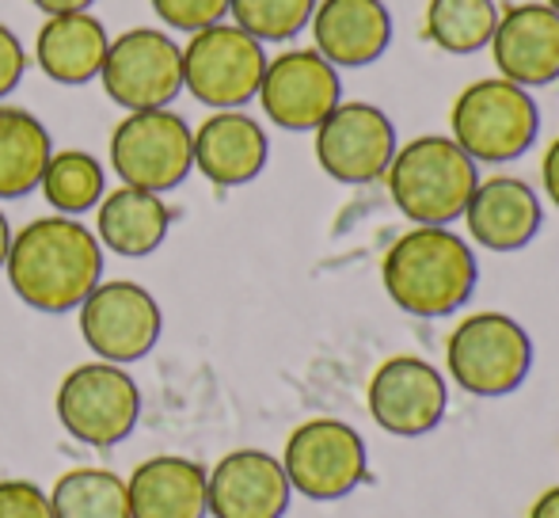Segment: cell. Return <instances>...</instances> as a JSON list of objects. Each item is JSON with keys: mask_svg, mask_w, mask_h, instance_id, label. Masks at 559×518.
Segmentation results:
<instances>
[{"mask_svg": "<svg viewBox=\"0 0 559 518\" xmlns=\"http://www.w3.org/2000/svg\"><path fill=\"white\" fill-rule=\"evenodd\" d=\"M4 274L15 297L38 313H69L104 279V245L84 222L66 214L35 217L12 233Z\"/></svg>", "mask_w": 559, "mask_h": 518, "instance_id": "obj_1", "label": "cell"}, {"mask_svg": "<svg viewBox=\"0 0 559 518\" xmlns=\"http://www.w3.org/2000/svg\"><path fill=\"white\" fill-rule=\"evenodd\" d=\"M384 294L419 320H442L472 302L479 286L476 248L449 225H412L381 259Z\"/></svg>", "mask_w": 559, "mask_h": 518, "instance_id": "obj_2", "label": "cell"}, {"mask_svg": "<svg viewBox=\"0 0 559 518\" xmlns=\"http://www.w3.org/2000/svg\"><path fill=\"white\" fill-rule=\"evenodd\" d=\"M384 184L412 225H453L479 184V164L449 133H423L396 149Z\"/></svg>", "mask_w": 559, "mask_h": 518, "instance_id": "obj_3", "label": "cell"}, {"mask_svg": "<svg viewBox=\"0 0 559 518\" xmlns=\"http://www.w3.org/2000/svg\"><path fill=\"white\" fill-rule=\"evenodd\" d=\"M537 96L507 76H479L464 84L449 111V138L476 164H510L537 145Z\"/></svg>", "mask_w": 559, "mask_h": 518, "instance_id": "obj_4", "label": "cell"}, {"mask_svg": "<svg viewBox=\"0 0 559 518\" xmlns=\"http://www.w3.org/2000/svg\"><path fill=\"white\" fill-rule=\"evenodd\" d=\"M533 340L522 320L507 313H472L449 332L445 343V370L456 389L472 397H510L525 386L533 370Z\"/></svg>", "mask_w": 559, "mask_h": 518, "instance_id": "obj_5", "label": "cell"}, {"mask_svg": "<svg viewBox=\"0 0 559 518\" xmlns=\"http://www.w3.org/2000/svg\"><path fill=\"white\" fill-rule=\"evenodd\" d=\"M263 69L266 46L233 20L210 23L183 43V92L214 111H243L259 96Z\"/></svg>", "mask_w": 559, "mask_h": 518, "instance_id": "obj_6", "label": "cell"}, {"mask_svg": "<svg viewBox=\"0 0 559 518\" xmlns=\"http://www.w3.org/2000/svg\"><path fill=\"white\" fill-rule=\"evenodd\" d=\"M99 84L122 111H160L183 96V43L160 27H130L107 46Z\"/></svg>", "mask_w": 559, "mask_h": 518, "instance_id": "obj_7", "label": "cell"}, {"mask_svg": "<svg viewBox=\"0 0 559 518\" xmlns=\"http://www.w3.org/2000/svg\"><path fill=\"white\" fill-rule=\"evenodd\" d=\"M111 168L126 187L164 195L194 168V130L171 107L126 111L111 133Z\"/></svg>", "mask_w": 559, "mask_h": 518, "instance_id": "obj_8", "label": "cell"}, {"mask_svg": "<svg viewBox=\"0 0 559 518\" xmlns=\"http://www.w3.org/2000/svg\"><path fill=\"white\" fill-rule=\"evenodd\" d=\"M58 420L76 443L84 446H115L138 427L141 415V392L138 381L126 374V366L115 363H84L69 370L53 397Z\"/></svg>", "mask_w": 559, "mask_h": 518, "instance_id": "obj_9", "label": "cell"}, {"mask_svg": "<svg viewBox=\"0 0 559 518\" xmlns=\"http://www.w3.org/2000/svg\"><path fill=\"white\" fill-rule=\"evenodd\" d=\"M282 469L289 488L317 504L346 499L369 473L366 438L343 420H309L286 438Z\"/></svg>", "mask_w": 559, "mask_h": 518, "instance_id": "obj_10", "label": "cell"}, {"mask_svg": "<svg viewBox=\"0 0 559 518\" xmlns=\"http://www.w3.org/2000/svg\"><path fill=\"white\" fill-rule=\"evenodd\" d=\"M255 99L278 130L312 133L343 104V73L312 46H294L266 58Z\"/></svg>", "mask_w": 559, "mask_h": 518, "instance_id": "obj_11", "label": "cell"}, {"mask_svg": "<svg viewBox=\"0 0 559 518\" xmlns=\"http://www.w3.org/2000/svg\"><path fill=\"white\" fill-rule=\"evenodd\" d=\"M317 164L335 184L366 187L384 179L392 156L400 149L396 122L366 99H343L317 130Z\"/></svg>", "mask_w": 559, "mask_h": 518, "instance_id": "obj_12", "label": "cell"}, {"mask_svg": "<svg viewBox=\"0 0 559 518\" xmlns=\"http://www.w3.org/2000/svg\"><path fill=\"white\" fill-rule=\"evenodd\" d=\"M76 313H81V335L92 355L115 366L145 358L164 328L156 297L130 279L99 282Z\"/></svg>", "mask_w": 559, "mask_h": 518, "instance_id": "obj_13", "label": "cell"}, {"mask_svg": "<svg viewBox=\"0 0 559 518\" xmlns=\"http://www.w3.org/2000/svg\"><path fill=\"white\" fill-rule=\"evenodd\" d=\"M366 404L381 431L396 438H423L442 427L449 412V381L427 358L396 355L373 370Z\"/></svg>", "mask_w": 559, "mask_h": 518, "instance_id": "obj_14", "label": "cell"}, {"mask_svg": "<svg viewBox=\"0 0 559 518\" xmlns=\"http://www.w3.org/2000/svg\"><path fill=\"white\" fill-rule=\"evenodd\" d=\"M487 50L499 76L530 92L548 89L559 81V12H552L545 0L502 8Z\"/></svg>", "mask_w": 559, "mask_h": 518, "instance_id": "obj_15", "label": "cell"}, {"mask_svg": "<svg viewBox=\"0 0 559 518\" xmlns=\"http://www.w3.org/2000/svg\"><path fill=\"white\" fill-rule=\"evenodd\" d=\"M312 50L343 69H366L389 54L396 20L384 0H317L309 20Z\"/></svg>", "mask_w": 559, "mask_h": 518, "instance_id": "obj_16", "label": "cell"}, {"mask_svg": "<svg viewBox=\"0 0 559 518\" xmlns=\"http://www.w3.org/2000/svg\"><path fill=\"white\" fill-rule=\"evenodd\" d=\"M461 222L468 225V237L487 252H522L545 225V202L537 187H530L525 179L491 176L476 184Z\"/></svg>", "mask_w": 559, "mask_h": 518, "instance_id": "obj_17", "label": "cell"}, {"mask_svg": "<svg viewBox=\"0 0 559 518\" xmlns=\"http://www.w3.org/2000/svg\"><path fill=\"white\" fill-rule=\"evenodd\" d=\"M289 496L286 469L263 450H233L206 473V507L214 518H282Z\"/></svg>", "mask_w": 559, "mask_h": 518, "instance_id": "obj_18", "label": "cell"}, {"mask_svg": "<svg viewBox=\"0 0 559 518\" xmlns=\"http://www.w3.org/2000/svg\"><path fill=\"white\" fill-rule=\"evenodd\" d=\"M271 138L248 111H214L194 130V168L214 187H243L266 168Z\"/></svg>", "mask_w": 559, "mask_h": 518, "instance_id": "obj_19", "label": "cell"}, {"mask_svg": "<svg viewBox=\"0 0 559 518\" xmlns=\"http://www.w3.org/2000/svg\"><path fill=\"white\" fill-rule=\"evenodd\" d=\"M107 35L104 20L92 12H66V15H46V23L35 35V61L53 84H88L99 76L107 58Z\"/></svg>", "mask_w": 559, "mask_h": 518, "instance_id": "obj_20", "label": "cell"}, {"mask_svg": "<svg viewBox=\"0 0 559 518\" xmlns=\"http://www.w3.org/2000/svg\"><path fill=\"white\" fill-rule=\"evenodd\" d=\"M130 518H206V469L187 458H148L126 481Z\"/></svg>", "mask_w": 559, "mask_h": 518, "instance_id": "obj_21", "label": "cell"}, {"mask_svg": "<svg viewBox=\"0 0 559 518\" xmlns=\"http://www.w3.org/2000/svg\"><path fill=\"white\" fill-rule=\"evenodd\" d=\"M171 214L164 207L160 195L153 191H138V187H118V191L104 195L96 207V237L104 248L126 256V259H141L164 245L168 237Z\"/></svg>", "mask_w": 559, "mask_h": 518, "instance_id": "obj_22", "label": "cell"}, {"mask_svg": "<svg viewBox=\"0 0 559 518\" xmlns=\"http://www.w3.org/2000/svg\"><path fill=\"white\" fill-rule=\"evenodd\" d=\"M53 141L23 107H0V199H23L38 187Z\"/></svg>", "mask_w": 559, "mask_h": 518, "instance_id": "obj_23", "label": "cell"}, {"mask_svg": "<svg viewBox=\"0 0 559 518\" xmlns=\"http://www.w3.org/2000/svg\"><path fill=\"white\" fill-rule=\"evenodd\" d=\"M499 12V0H427L423 35L442 54L472 58V54L491 46Z\"/></svg>", "mask_w": 559, "mask_h": 518, "instance_id": "obj_24", "label": "cell"}, {"mask_svg": "<svg viewBox=\"0 0 559 518\" xmlns=\"http://www.w3.org/2000/svg\"><path fill=\"white\" fill-rule=\"evenodd\" d=\"M38 187H43L46 202L58 214L66 217L88 214L104 199V164L92 153H84V149H66V153L50 156Z\"/></svg>", "mask_w": 559, "mask_h": 518, "instance_id": "obj_25", "label": "cell"}, {"mask_svg": "<svg viewBox=\"0 0 559 518\" xmlns=\"http://www.w3.org/2000/svg\"><path fill=\"white\" fill-rule=\"evenodd\" d=\"M53 518H130L126 481L107 469H73L50 492Z\"/></svg>", "mask_w": 559, "mask_h": 518, "instance_id": "obj_26", "label": "cell"}, {"mask_svg": "<svg viewBox=\"0 0 559 518\" xmlns=\"http://www.w3.org/2000/svg\"><path fill=\"white\" fill-rule=\"evenodd\" d=\"M317 12V0H228V20L259 43H289Z\"/></svg>", "mask_w": 559, "mask_h": 518, "instance_id": "obj_27", "label": "cell"}, {"mask_svg": "<svg viewBox=\"0 0 559 518\" xmlns=\"http://www.w3.org/2000/svg\"><path fill=\"white\" fill-rule=\"evenodd\" d=\"M160 23L179 35H194V31L210 27V23L228 20V0H148Z\"/></svg>", "mask_w": 559, "mask_h": 518, "instance_id": "obj_28", "label": "cell"}, {"mask_svg": "<svg viewBox=\"0 0 559 518\" xmlns=\"http://www.w3.org/2000/svg\"><path fill=\"white\" fill-rule=\"evenodd\" d=\"M0 518H53L50 496L31 481H0Z\"/></svg>", "mask_w": 559, "mask_h": 518, "instance_id": "obj_29", "label": "cell"}, {"mask_svg": "<svg viewBox=\"0 0 559 518\" xmlns=\"http://www.w3.org/2000/svg\"><path fill=\"white\" fill-rule=\"evenodd\" d=\"M23 73H27V50H23L20 35L0 23V99L12 96L15 84L23 81Z\"/></svg>", "mask_w": 559, "mask_h": 518, "instance_id": "obj_30", "label": "cell"}, {"mask_svg": "<svg viewBox=\"0 0 559 518\" xmlns=\"http://www.w3.org/2000/svg\"><path fill=\"white\" fill-rule=\"evenodd\" d=\"M540 187H545L548 202L559 210V138L545 149V161H540Z\"/></svg>", "mask_w": 559, "mask_h": 518, "instance_id": "obj_31", "label": "cell"}, {"mask_svg": "<svg viewBox=\"0 0 559 518\" xmlns=\"http://www.w3.org/2000/svg\"><path fill=\"white\" fill-rule=\"evenodd\" d=\"M31 4L46 15H66V12H92L96 0H31Z\"/></svg>", "mask_w": 559, "mask_h": 518, "instance_id": "obj_32", "label": "cell"}, {"mask_svg": "<svg viewBox=\"0 0 559 518\" xmlns=\"http://www.w3.org/2000/svg\"><path fill=\"white\" fill-rule=\"evenodd\" d=\"M530 518H559V484L556 488H548L545 496L530 507Z\"/></svg>", "mask_w": 559, "mask_h": 518, "instance_id": "obj_33", "label": "cell"}, {"mask_svg": "<svg viewBox=\"0 0 559 518\" xmlns=\"http://www.w3.org/2000/svg\"><path fill=\"white\" fill-rule=\"evenodd\" d=\"M8 248H12V225H8L4 210H0V267H4V259H8Z\"/></svg>", "mask_w": 559, "mask_h": 518, "instance_id": "obj_34", "label": "cell"}, {"mask_svg": "<svg viewBox=\"0 0 559 518\" xmlns=\"http://www.w3.org/2000/svg\"><path fill=\"white\" fill-rule=\"evenodd\" d=\"M545 4L552 8V12H559V0H545Z\"/></svg>", "mask_w": 559, "mask_h": 518, "instance_id": "obj_35", "label": "cell"}]
</instances>
